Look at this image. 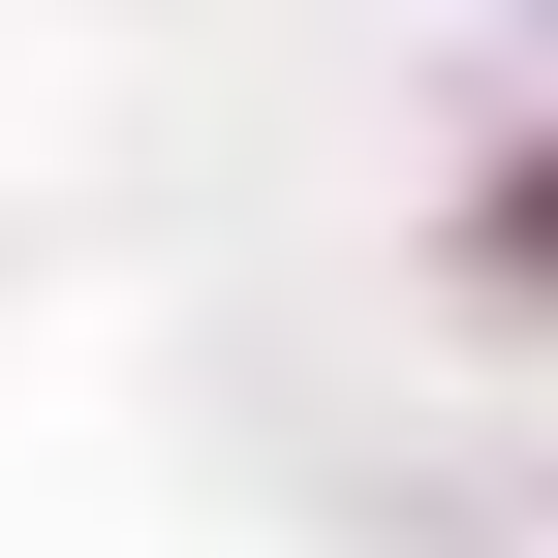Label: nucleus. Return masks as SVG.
Here are the masks:
<instances>
[{
  "label": "nucleus",
  "instance_id": "f257e3e1",
  "mask_svg": "<svg viewBox=\"0 0 558 558\" xmlns=\"http://www.w3.org/2000/svg\"><path fill=\"white\" fill-rule=\"evenodd\" d=\"M497 279H558V156H527V186H497Z\"/></svg>",
  "mask_w": 558,
  "mask_h": 558
}]
</instances>
